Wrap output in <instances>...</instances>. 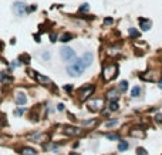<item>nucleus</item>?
<instances>
[{"mask_svg": "<svg viewBox=\"0 0 162 155\" xmlns=\"http://www.w3.org/2000/svg\"><path fill=\"white\" fill-rule=\"evenodd\" d=\"M137 155H146V149L145 148H137Z\"/></svg>", "mask_w": 162, "mask_h": 155, "instance_id": "b1692460", "label": "nucleus"}, {"mask_svg": "<svg viewBox=\"0 0 162 155\" xmlns=\"http://www.w3.org/2000/svg\"><path fill=\"white\" fill-rule=\"evenodd\" d=\"M23 113H24V108H20V110L16 111V114H23Z\"/></svg>", "mask_w": 162, "mask_h": 155, "instance_id": "c756f323", "label": "nucleus"}, {"mask_svg": "<svg viewBox=\"0 0 162 155\" xmlns=\"http://www.w3.org/2000/svg\"><path fill=\"white\" fill-rule=\"evenodd\" d=\"M14 101H16V104H19V105H24L26 102H27V97H26L23 93H17L16 97H14Z\"/></svg>", "mask_w": 162, "mask_h": 155, "instance_id": "9d476101", "label": "nucleus"}, {"mask_svg": "<svg viewBox=\"0 0 162 155\" xmlns=\"http://www.w3.org/2000/svg\"><path fill=\"white\" fill-rule=\"evenodd\" d=\"M118 108H120V105H118V102H117V101L110 102V111H117Z\"/></svg>", "mask_w": 162, "mask_h": 155, "instance_id": "412c9836", "label": "nucleus"}, {"mask_svg": "<svg viewBox=\"0 0 162 155\" xmlns=\"http://www.w3.org/2000/svg\"><path fill=\"white\" fill-rule=\"evenodd\" d=\"M85 67H84L83 61H81V58H74L73 61H71L70 65H67V73L73 76V77H78L81 74L85 71Z\"/></svg>", "mask_w": 162, "mask_h": 155, "instance_id": "f257e3e1", "label": "nucleus"}, {"mask_svg": "<svg viewBox=\"0 0 162 155\" xmlns=\"http://www.w3.org/2000/svg\"><path fill=\"white\" fill-rule=\"evenodd\" d=\"M138 23H139V27H141L142 31H148L152 26L151 20H148V19H138Z\"/></svg>", "mask_w": 162, "mask_h": 155, "instance_id": "1a4fd4ad", "label": "nucleus"}, {"mask_svg": "<svg viewBox=\"0 0 162 155\" xmlns=\"http://www.w3.org/2000/svg\"><path fill=\"white\" fill-rule=\"evenodd\" d=\"M158 87H159V88H162V80H161V81L158 83Z\"/></svg>", "mask_w": 162, "mask_h": 155, "instance_id": "2f4dec72", "label": "nucleus"}, {"mask_svg": "<svg viewBox=\"0 0 162 155\" xmlns=\"http://www.w3.org/2000/svg\"><path fill=\"white\" fill-rule=\"evenodd\" d=\"M129 135H132V137H139V138H142V137H145V132H144V131H134V130H131V131H129Z\"/></svg>", "mask_w": 162, "mask_h": 155, "instance_id": "dca6fc26", "label": "nucleus"}, {"mask_svg": "<svg viewBox=\"0 0 162 155\" xmlns=\"http://www.w3.org/2000/svg\"><path fill=\"white\" fill-rule=\"evenodd\" d=\"M118 90H121V91H127V90H128V81H121L120 86H118Z\"/></svg>", "mask_w": 162, "mask_h": 155, "instance_id": "6ab92c4d", "label": "nucleus"}, {"mask_svg": "<svg viewBox=\"0 0 162 155\" xmlns=\"http://www.w3.org/2000/svg\"><path fill=\"white\" fill-rule=\"evenodd\" d=\"M92 93H94V86H85L83 87L81 90H80V100L81 101H85L90 95H92Z\"/></svg>", "mask_w": 162, "mask_h": 155, "instance_id": "39448f33", "label": "nucleus"}, {"mask_svg": "<svg viewBox=\"0 0 162 155\" xmlns=\"http://www.w3.org/2000/svg\"><path fill=\"white\" fill-rule=\"evenodd\" d=\"M114 77H117V65L115 64H107L103 70V78L104 81H111Z\"/></svg>", "mask_w": 162, "mask_h": 155, "instance_id": "f03ea898", "label": "nucleus"}, {"mask_svg": "<svg viewBox=\"0 0 162 155\" xmlns=\"http://www.w3.org/2000/svg\"><path fill=\"white\" fill-rule=\"evenodd\" d=\"M57 110L58 111H63V110H64V104H58V105H57Z\"/></svg>", "mask_w": 162, "mask_h": 155, "instance_id": "cd10ccee", "label": "nucleus"}, {"mask_svg": "<svg viewBox=\"0 0 162 155\" xmlns=\"http://www.w3.org/2000/svg\"><path fill=\"white\" fill-rule=\"evenodd\" d=\"M13 12L19 17L24 16L26 13H27V6L23 2H16V3H13Z\"/></svg>", "mask_w": 162, "mask_h": 155, "instance_id": "20e7f679", "label": "nucleus"}, {"mask_svg": "<svg viewBox=\"0 0 162 155\" xmlns=\"http://www.w3.org/2000/svg\"><path fill=\"white\" fill-rule=\"evenodd\" d=\"M103 107H104V101H103V100H100V98H94V100L88 104L90 111H100Z\"/></svg>", "mask_w": 162, "mask_h": 155, "instance_id": "423d86ee", "label": "nucleus"}, {"mask_svg": "<svg viewBox=\"0 0 162 155\" xmlns=\"http://www.w3.org/2000/svg\"><path fill=\"white\" fill-rule=\"evenodd\" d=\"M92 60H94V56H92V53H90V51L84 53V54H83V57H81V61H83V64H84V67H85V68L91 67Z\"/></svg>", "mask_w": 162, "mask_h": 155, "instance_id": "0eeeda50", "label": "nucleus"}, {"mask_svg": "<svg viewBox=\"0 0 162 155\" xmlns=\"http://www.w3.org/2000/svg\"><path fill=\"white\" fill-rule=\"evenodd\" d=\"M50 37H51V41H57V37H56V34H50Z\"/></svg>", "mask_w": 162, "mask_h": 155, "instance_id": "c85d7f7f", "label": "nucleus"}, {"mask_svg": "<svg viewBox=\"0 0 162 155\" xmlns=\"http://www.w3.org/2000/svg\"><path fill=\"white\" fill-rule=\"evenodd\" d=\"M107 98L108 100H111V101H117L118 98H120V91L115 90V88H112L107 93Z\"/></svg>", "mask_w": 162, "mask_h": 155, "instance_id": "9b49d317", "label": "nucleus"}, {"mask_svg": "<svg viewBox=\"0 0 162 155\" xmlns=\"http://www.w3.org/2000/svg\"><path fill=\"white\" fill-rule=\"evenodd\" d=\"M64 90H66L67 93H71V91H73V86H66L64 87Z\"/></svg>", "mask_w": 162, "mask_h": 155, "instance_id": "bb28decb", "label": "nucleus"}, {"mask_svg": "<svg viewBox=\"0 0 162 155\" xmlns=\"http://www.w3.org/2000/svg\"><path fill=\"white\" fill-rule=\"evenodd\" d=\"M70 155H78L77 152H70Z\"/></svg>", "mask_w": 162, "mask_h": 155, "instance_id": "473e14b6", "label": "nucleus"}, {"mask_svg": "<svg viewBox=\"0 0 162 155\" xmlns=\"http://www.w3.org/2000/svg\"><path fill=\"white\" fill-rule=\"evenodd\" d=\"M60 56H61V58L64 61H73L75 58V51L71 47H63L60 50Z\"/></svg>", "mask_w": 162, "mask_h": 155, "instance_id": "7ed1b4c3", "label": "nucleus"}, {"mask_svg": "<svg viewBox=\"0 0 162 155\" xmlns=\"http://www.w3.org/2000/svg\"><path fill=\"white\" fill-rule=\"evenodd\" d=\"M128 33H129V36H131V37H135V39H138V37L141 36V34H139V31H138L137 29H134V27H129Z\"/></svg>", "mask_w": 162, "mask_h": 155, "instance_id": "2eb2a0df", "label": "nucleus"}, {"mask_svg": "<svg viewBox=\"0 0 162 155\" xmlns=\"http://www.w3.org/2000/svg\"><path fill=\"white\" fill-rule=\"evenodd\" d=\"M139 94H141V88H139L138 86H135L132 88V91H131V95H132V97H138Z\"/></svg>", "mask_w": 162, "mask_h": 155, "instance_id": "aec40b11", "label": "nucleus"}, {"mask_svg": "<svg viewBox=\"0 0 162 155\" xmlns=\"http://www.w3.org/2000/svg\"><path fill=\"white\" fill-rule=\"evenodd\" d=\"M64 132L68 135H80L81 134V130H80V128H75V127H70V128H66Z\"/></svg>", "mask_w": 162, "mask_h": 155, "instance_id": "f8f14e48", "label": "nucleus"}, {"mask_svg": "<svg viewBox=\"0 0 162 155\" xmlns=\"http://www.w3.org/2000/svg\"><path fill=\"white\" fill-rule=\"evenodd\" d=\"M31 73V76H33L36 80H37L40 84H43V86H51V80L50 78H47V77H44V76H41L40 73H36V74H33V71H30Z\"/></svg>", "mask_w": 162, "mask_h": 155, "instance_id": "6e6552de", "label": "nucleus"}, {"mask_svg": "<svg viewBox=\"0 0 162 155\" xmlns=\"http://www.w3.org/2000/svg\"><path fill=\"white\" fill-rule=\"evenodd\" d=\"M21 154H23V155H36L37 152H36V149H33V148L24 147L23 149H21Z\"/></svg>", "mask_w": 162, "mask_h": 155, "instance_id": "ddd939ff", "label": "nucleus"}, {"mask_svg": "<svg viewBox=\"0 0 162 155\" xmlns=\"http://www.w3.org/2000/svg\"><path fill=\"white\" fill-rule=\"evenodd\" d=\"M157 120H158V121H162V115H157Z\"/></svg>", "mask_w": 162, "mask_h": 155, "instance_id": "7c9ffc66", "label": "nucleus"}, {"mask_svg": "<svg viewBox=\"0 0 162 155\" xmlns=\"http://www.w3.org/2000/svg\"><path fill=\"white\" fill-rule=\"evenodd\" d=\"M129 148V144L127 142V141H120V144H118V151H127Z\"/></svg>", "mask_w": 162, "mask_h": 155, "instance_id": "4468645a", "label": "nucleus"}, {"mask_svg": "<svg viewBox=\"0 0 162 155\" xmlns=\"http://www.w3.org/2000/svg\"><path fill=\"white\" fill-rule=\"evenodd\" d=\"M105 125L108 127V128H111V127H115V125H118V121H108Z\"/></svg>", "mask_w": 162, "mask_h": 155, "instance_id": "393cba45", "label": "nucleus"}, {"mask_svg": "<svg viewBox=\"0 0 162 155\" xmlns=\"http://www.w3.org/2000/svg\"><path fill=\"white\" fill-rule=\"evenodd\" d=\"M70 40H73V36H71V34H68V33L63 34L61 39H60V41H61V43H67V41H70Z\"/></svg>", "mask_w": 162, "mask_h": 155, "instance_id": "f3484780", "label": "nucleus"}, {"mask_svg": "<svg viewBox=\"0 0 162 155\" xmlns=\"http://www.w3.org/2000/svg\"><path fill=\"white\" fill-rule=\"evenodd\" d=\"M114 23V20H112L111 17H107V19H104V24H112Z\"/></svg>", "mask_w": 162, "mask_h": 155, "instance_id": "a878e982", "label": "nucleus"}, {"mask_svg": "<svg viewBox=\"0 0 162 155\" xmlns=\"http://www.w3.org/2000/svg\"><path fill=\"white\" fill-rule=\"evenodd\" d=\"M90 10V6H88V3H84L83 6H80V12L81 13H85V12H88Z\"/></svg>", "mask_w": 162, "mask_h": 155, "instance_id": "4be33fe9", "label": "nucleus"}, {"mask_svg": "<svg viewBox=\"0 0 162 155\" xmlns=\"http://www.w3.org/2000/svg\"><path fill=\"white\" fill-rule=\"evenodd\" d=\"M41 57H43V60H44V61H47V60H50V58H51V54L49 53V51H44V53L41 54Z\"/></svg>", "mask_w": 162, "mask_h": 155, "instance_id": "5701e85b", "label": "nucleus"}, {"mask_svg": "<svg viewBox=\"0 0 162 155\" xmlns=\"http://www.w3.org/2000/svg\"><path fill=\"white\" fill-rule=\"evenodd\" d=\"M105 138L111 139V141H118V139H120V135L118 134H105Z\"/></svg>", "mask_w": 162, "mask_h": 155, "instance_id": "a211bd4d", "label": "nucleus"}]
</instances>
